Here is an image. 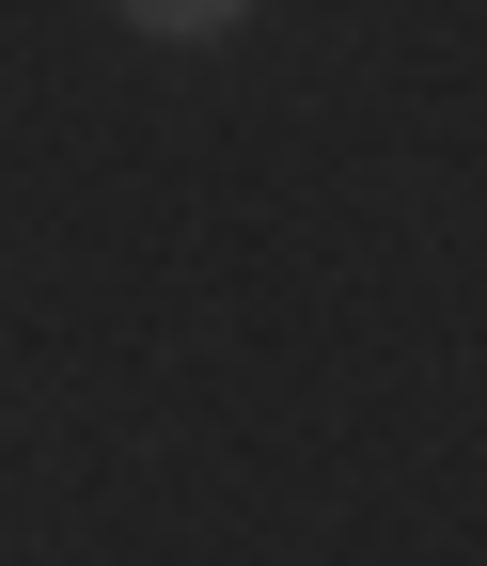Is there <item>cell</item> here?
Returning a JSON list of instances; mask_svg holds the SVG:
<instances>
[{
	"mask_svg": "<svg viewBox=\"0 0 487 566\" xmlns=\"http://www.w3.org/2000/svg\"><path fill=\"white\" fill-rule=\"evenodd\" d=\"M110 17H126V32H158V48H204V32H236L252 0H110Z\"/></svg>",
	"mask_w": 487,
	"mask_h": 566,
	"instance_id": "1",
	"label": "cell"
}]
</instances>
